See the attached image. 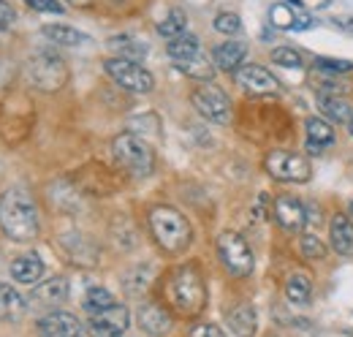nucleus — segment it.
Segmentation results:
<instances>
[{
    "instance_id": "36",
    "label": "nucleus",
    "mask_w": 353,
    "mask_h": 337,
    "mask_svg": "<svg viewBox=\"0 0 353 337\" xmlns=\"http://www.w3.org/2000/svg\"><path fill=\"white\" fill-rule=\"evenodd\" d=\"M272 60L283 68H302V55L296 49H288V46H280L272 52Z\"/></svg>"
},
{
    "instance_id": "14",
    "label": "nucleus",
    "mask_w": 353,
    "mask_h": 337,
    "mask_svg": "<svg viewBox=\"0 0 353 337\" xmlns=\"http://www.w3.org/2000/svg\"><path fill=\"white\" fill-rule=\"evenodd\" d=\"M272 218H274L285 231H302L310 220L307 207H305L296 196H288V193L274 196V202H272Z\"/></svg>"
},
{
    "instance_id": "5",
    "label": "nucleus",
    "mask_w": 353,
    "mask_h": 337,
    "mask_svg": "<svg viewBox=\"0 0 353 337\" xmlns=\"http://www.w3.org/2000/svg\"><path fill=\"white\" fill-rule=\"evenodd\" d=\"M36 123L33 104L25 93H11L0 106V133L8 144H22Z\"/></svg>"
},
{
    "instance_id": "37",
    "label": "nucleus",
    "mask_w": 353,
    "mask_h": 337,
    "mask_svg": "<svg viewBox=\"0 0 353 337\" xmlns=\"http://www.w3.org/2000/svg\"><path fill=\"white\" fill-rule=\"evenodd\" d=\"M25 6L33 11H44V14H63L60 0H25Z\"/></svg>"
},
{
    "instance_id": "2",
    "label": "nucleus",
    "mask_w": 353,
    "mask_h": 337,
    "mask_svg": "<svg viewBox=\"0 0 353 337\" xmlns=\"http://www.w3.org/2000/svg\"><path fill=\"white\" fill-rule=\"evenodd\" d=\"M166 299L172 305V310L193 318L207 307V286H204V275L196 264H182L166 278Z\"/></svg>"
},
{
    "instance_id": "23",
    "label": "nucleus",
    "mask_w": 353,
    "mask_h": 337,
    "mask_svg": "<svg viewBox=\"0 0 353 337\" xmlns=\"http://www.w3.org/2000/svg\"><path fill=\"white\" fill-rule=\"evenodd\" d=\"M305 131H307V150H312V153L315 150L321 153L323 147H329L334 142V128L326 117H307Z\"/></svg>"
},
{
    "instance_id": "22",
    "label": "nucleus",
    "mask_w": 353,
    "mask_h": 337,
    "mask_svg": "<svg viewBox=\"0 0 353 337\" xmlns=\"http://www.w3.org/2000/svg\"><path fill=\"white\" fill-rule=\"evenodd\" d=\"M228 327L236 337H256L259 329V316L253 305H239L228 313Z\"/></svg>"
},
{
    "instance_id": "18",
    "label": "nucleus",
    "mask_w": 353,
    "mask_h": 337,
    "mask_svg": "<svg viewBox=\"0 0 353 337\" xmlns=\"http://www.w3.org/2000/svg\"><path fill=\"white\" fill-rule=\"evenodd\" d=\"M269 17H272V25L283 28V30H307V28H312V17L302 6H294V3H274Z\"/></svg>"
},
{
    "instance_id": "43",
    "label": "nucleus",
    "mask_w": 353,
    "mask_h": 337,
    "mask_svg": "<svg viewBox=\"0 0 353 337\" xmlns=\"http://www.w3.org/2000/svg\"><path fill=\"white\" fill-rule=\"evenodd\" d=\"M351 212H353V204H351Z\"/></svg>"
},
{
    "instance_id": "44",
    "label": "nucleus",
    "mask_w": 353,
    "mask_h": 337,
    "mask_svg": "<svg viewBox=\"0 0 353 337\" xmlns=\"http://www.w3.org/2000/svg\"><path fill=\"white\" fill-rule=\"evenodd\" d=\"M77 337H82V335H77Z\"/></svg>"
},
{
    "instance_id": "19",
    "label": "nucleus",
    "mask_w": 353,
    "mask_h": 337,
    "mask_svg": "<svg viewBox=\"0 0 353 337\" xmlns=\"http://www.w3.org/2000/svg\"><path fill=\"white\" fill-rule=\"evenodd\" d=\"M329 240H332V248L340 253V256H353V220L351 215H343L337 212L329 223Z\"/></svg>"
},
{
    "instance_id": "21",
    "label": "nucleus",
    "mask_w": 353,
    "mask_h": 337,
    "mask_svg": "<svg viewBox=\"0 0 353 337\" xmlns=\"http://www.w3.org/2000/svg\"><path fill=\"white\" fill-rule=\"evenodd\" d=\"M11 275H14L17 283H25V286L39 283L41 275H44V261H41V256H39V253H25V256H19V258L11 264Z\"/></svg>"
},
{
    "instance_id": "13",
    "label": "nucleus",
    "mask_w": 353,
    "mask_h": 337,
    "mask_svg": "<svg viewBox=\"0 0 353 337\" xmlns=\"http://www.w3.org/2000/svg\"><path fill=\"white\" fill-rule=\"evenodd\" d=\"M234 82L236 87H242L248 95H274L277 93V79L266 71L264 66L259 63H248V66H239L234 71Z\"/></svg>"
},
{
    "instance_id": "42",
    "label": "nucleus",
    "mask_w": 353,
    "mask_h": 337,
    "mask_svg": "<svg viewBox=\"0 0 353 337\" xmlns=\"http://www.w3.org/2000/svg\"><path fill=\"white\" fill-rule=\"evenodd\" d=\"M348 131H351V136H353V117H351V123H348Z\"/></svg>"
},
{
    "instance_id": "29",
    "label": "nucleus",
    "mask_w": 353,
    "mask_h": 337,
    "mask_svg": "<svg viewBox=\"0 0 353 337\" xmlns=\"http://www.w3.org/2000/svg\"><path fill=\"white\" fill-rule=\"evenodd\" d=\"M166 52H169V57H172L174 63H185V60L201 55V44H199L196 36L182 33V36H176V39H172V41L166 44Z\"/></svg>"
},
{
    "instance_id": "12",
    "label": "nucleus",
    "mask_w": 353,
    "mask_h": 337,
    "mask_svg": "<svg viewBox=\"0 0 353 337\" xmlns=\"http://www.w3.org/2000/svg\"><path fill=\"white\" fill-rule=\"evenodd\" d=\"M128 321H131L128 307L120 305V302H114L112 307L90 316V324H88L90 337H123L125 329H128Z\"/></svg>"
},
{
    "instance_id": "4",
    "label": "nucleus",
    "mask_w": 353,
    "mask_h": 337,
    "mask_svg": "<svg viewBox=\"0 0 353 337\" xmlns=\"http://www.w3.org/2000/svg\"><path fill=\"white\" fill-rule=\"evenodd\" d=\"M112 158L117 168L128 177H136V180H144L152 174L155 168V153L152 147L136 136V133H120L114 142H112Z\"/></svg>"
},
{
    "instance_id": "25",
    "label": "nucleus",
    "mask_w": 353,
    "mask_h": 337,
    "mask_svg": "<svg viewBox=\"0 0 353 337\" xmlns=\"http://www.w3.org/2000/svg\"><path fill=\"white\" fill-rule=\"evenodd\" d=\"M28 310V302L8 283H0V321H14Z\"/></svg>"
},
{
    "instance_id": "28",
    "label": "nucleus",
    "mask_w": 353,
    "mask_h": 337,
    "mask_svg": "<svg viewBox=\"0 0 353 337\" xmlns=\"http://www.w3.org/2000/svg\"><path fill=\"white\" fill-rule=\"evenodd\" d=\"M174 66L185 77L199 79V82H212V77H215V63H210V57L204 52L190 57V60H185V63H174Z\"/></svg>"
},
{
    "instance_id": "10",
    "label": "nucleus",
    "mask_w": 353,
    "mask_h": 337,
    "mask_svg": "<svg viewBox=\"0 0 353 337\" xmlns=\"http://www.w3.org/2000/svg\"><path fill=\"white\" fill-rule=\"evenodd\" d=\"M218 258L231 278H248L256 264L250 245L234 231H223L218 237Z\"/></svg>"
},
{
    "instance_id": "15",
    "label": "nucleus",
    "mask_w": 353,
    "mask_h": 337,
    "mask_svg": "<svg viewBox=\"0 0 353 337\" xmlns=\"http://www.w3.org/2000/svg\"><path fill=\"white\" fill-rule=\"evenodd\" d=\"M136 318H139V327L152 337L169 335L172 327H174V316H172V310H169L166 305H161V302H147V305H141Z\"/></svg>"
},
{
    "instance_id": "38",
    "label": "nucleus",
    "mask_w": 353,
    "mask_h": 337,
    "mask_svg": "<svg viewBox=\"0 0 353 337\" xmlns=\"http://www.w3.org/2000/svg\"><path fill=\"white\" fill-rule=\"evenodd\" d=\"M190 337H225V335H223L221 327H215V324H199V327L190 329Z\"/></svg>"
},
{
    "instance_id": "17",
    "label": "nucleus",
    "mask_w": 353,
    "mask_h": 337,
    "mask_svg": "<svg viewBox=\"0 0 353 337\" xmlns=\"http://www.w3.org/2000/svg\"><path fill=\"white\" fill-rule=\"evenodd\" d=\"M39 335L41 337H77L82 335V324L77 316L63 313V310H52L39 321Z\"/></svg>"
},
{
    "instance_id": "39",
    "label": "nucleus",
    "mask_w": 353,
    "mask_h": 337,
    "mask_svg": "<svg viewBox=\"0 0 353 337\" xmlns=\"http://www.w3.org/2000/svg\"><path fill=\"white\" fill-rule=\"evenodd\" d=\"M14 19H17V11L6 3V0H0V28H8V25H14Z\"/></svg>"
},
{
    "instance_id": "31",
    "label": "nucleus",
    "mask_w": 353,
    "mask_h": 337,
    "mask_svg": "<svg viewBox=\"0 0 353 337\" xmlns=\"http://www.w3.org/2000/svg\"><path fill=\"white\" fill-rule=\"evenodd\" d=\"M109 46L117 52V57L136 60V63L147 55V46L141 41H136V39H131V36H114V39H109Z\"/></svg>"
},
{
    "instance_id": "24",
    "label": "nucleus",
    "mask_w": 353,
    "mask_h": 337,
    "mask_svg": "<svg viewBox=\"0 0 353 337\" xmlns=\"http://www.w3.org/2000/svg\"><path fill=\"white\" fill-rule=\"evenodd\" d=\"M318 109H321V115H323L326 120H332V123H351V117H353L351 104L343 101L340 95H326V93H321V95H318Z\"/></svg>"
},
{
    "instance_id": "30",
    "label": "nucleus",
    "mask_w": 353,
    "mask_h": 337,
    "mask_svg": "<svg viewBox=\"0 0 353 337\" xmlns=\"http://www.w3.org/2000/svg\"><path fill=\"white\" fill-rule=\"evenodd\" d=\"M185 28H188V17H185L182 8H172V11L158 22V33H161L163 39H169V41L176 39V36H182Z\"/></svg>"
},
{
    "instance_id": "3",
    "label": "nucleus",
    "mask_w": 353,
    "mask_h": 337,
    "mask_svg": "<svg viewBox=\"0 0 353 337\" xmlns=\"http://www.w3.org/2000/svg\"><path fill=\"white\" fill-rule=\"evenodd\" d=\"M150 231H152V240L158 242V248L166 251L169 256L185 253L193 242V229H190L188 218L166 204L150 210Z\"/></svg>"
},
{
    "instance_id": "34",
    "label": "nucleus",
    "mask_w": 353,
    "mask_h": 337,
    "mask_svg": "<svg viewBox=\"0 0 353 337\" xmlns=\"http://www.w3.org/2000/svg\"><path fill=\"white\" fill-rule=\"evenodd\" d=\"M315 68H318V74H334V77H343V74H351L353 71V60L315 57Z\"/></svg>"
},
{
    "instance_id": "11",
    "label": "nucleus",
    "mask_w": 353,
    "mask_h": 337,
    "mask_svg": "<svg viewBox=\"0 0 353 337\" xmlns=\"http://www.w3.org/2000/svg\"><path fill=\"white\" fill-rule=\"evenodd\" d=\"M190 104H193V109H196L204 120H210V123L225 126V123L231 120V98L223 93L218 84L201 82L190 93Z\"/></svg>"
},
{
    "instance_id": "6",
    "label": "nucleus",
    "mask_w": 353,
    "mask_h": 337,
    "mask_svg": "<svg viewBox=\"0 0 353 337\" xmlns=\"http://www.w3.org/2000/svg\"><path fill=\"white\" fill-rule=\"evenodd\" d=\"M25 77H28V82L33 84V87H39V90H44V93H57V90H63L65 82H68V66H65V60L57 55V52H36L30 60H28V66H25Z\"/></svg>"
},
{
    "instance_id": "20",
    "label": "nucleus",
    "mask_w": 353,
    "mask_h": 337,
    "mask_svg": "<svg viewBox=\"0 0 353 337\" xmlns=\"http://www.w3.org/2000/svg\"><path fill=\"white\" fill-rule=\"evenodd\" d=\"M248 57V44L245 41H223L215 46L212 52V63L221 68V71H236Z\"/></svg>"
},
{
    "instance_id": "32",
    "label": "nucleus",
    "mask_w": 353,
    "mask_h": 337,
    "mask_svg": "<svg viewBox=\"0 0 353 337\" xmlns=\"http://www.w3.org/2000/svg\"><path fill=\"white\" fill-rule=\"evenodd\" d=\"M117 299L109 294L106 289H101V286H92L88 289V294L82 299V307H85V313L88 316H95V313H101V310H106V307H112Z\"/></svg>"
},
{
    "instance_id": "35",
    "label": "nucleus",
    "mask_w": 353,
    "mask_h": 337,
    "mask_svg": "<svg viewBox=\"0 0 353 337\" xmlns=\"http://www.w3.org/2000/svg\"><path fill=\"white\" fill-rule=\"evenodd\" d=\"M212 28L223 33V36H236L239 30H242V19H239V14H234V11H223L215 17V22H212Z\"/></svg>"
},
{
    "instance_id": "40",
    "label": "nucleus",
    "mask_w": 353,
    "mask_h": 337,
    "mask_svg": "<svg viewBox=\"0 0 353 337\" xmlns=\"http://www.w3.org/2000/svg\"><path fill=\"white\" fill-rule=\"evenodd\" d=\"M334 22H337L340 30H345V33H351L353 36V17H337Z\"/></svg>"
},
{
    "instance_id": "16",
    "label": "nucleus",
    "mask_w": 353,
    "mask_h": 337,
    "mask_svg": "<svg viewBox=\"0 0 353 337\" xmlns=\"http://www.w3.org/2000/svg\"><path fill=\"white\" fill-rule=\"evenodd\" d=\"M68 299V283H65V278H49L46 283H39L36 289H33V294H30V310H46V313H52V310H57V305H63Z\"/></svg>"
},
{
    "instance_id": "41",
    "label": "nucleus",
    "mask_w": 353,
    "mask_h": 337,
    "mask_svg": "<svg viewBox=\"0 0 353 337\" xmlns=\"http://www.w3.org/2000/svg\"><path fill=\"white\" fill-rule=\"evenodd\" d=\"M68 3H71V6H79V8H85V6H90L92 0H68Z\"/></svg>"
},
{
    "instance_id": "8",
    "label": "nucleus",
    "mask_w": 353,
    "mask_h": 337,
    "mask_svg": "<svg viewBox=\"0 0 353 337\" xmlns=\"http://www.w3.org/2000/svg\"><path fill=\"white\" fill-rule=\"evenodd\" d=\"M103 71L112 82L128 93H139V95H147L152 93L155 87V79L147 68H141L136 60H125V57H109L103 60Z\"/></svg>"
},
{
    "instance_id": "26",
    "label": "nucleus",
    "mask_w": 353,
    "mask_h": 337,
    "mask_svg": "<svg viewBox=\"0 0 353 337\" xmlns=\"http://www.w3.org/2000/svg\"><path fill=\"white\" fill-rule=\"evenodd\" d=\"M41 33L52 44H57V46H82V44H90V36H85L77 28H68V25H44Z\"/></svg>"
},
{
    "instance_id": "9",
    "label": "nucleus",
    "mask_w": 353,
    "mask_h": 337,
    "mask_svg": "<svg viewBox=\"0 0 353 337\" xmlns=\"http://www.w3.org/2000/svg\"><path fill=\"white\" fill-rule=\"evenodd\" d=\"M264 171L277 182H307L312 177V166L302 153L291 150H272L264 158Z\"/></svg>"
},
{
    "instance_id": "27",
    "label": "nucleus",
    "mask_w": 353,
    "mask_h": 337,
    "mask_svg": "<svg viewBox=\"0 0 353 337\" xmlns=\"http://www.w3.org/2000/svg\"><path fill=\"white\" fill-rule=\"evenodd\" d=\"M310 296H312V278L307 272H294L285 280V299L291 305H307Z\"/></svg>"
},
{
    "instance_id": "7",
    "label": "nucleus",
    "mask_w": 353,
    "mask_h": 337,
    "mask_svg": "<svg viewBox=\"0 0 353 337\" xmlns=\"http://www.w3.org/2000/svg\"><path fill=\"white\" fill-rule=\"evenodd\" d=\"M74 185H77L85 196L106 199V196H114V193L125 185V180H123L114 168L106 166V164L90 161V164H85L82 168L74 171Z\"/></svg>"
},
{
    "instance_id": "1",
    "label": "nucleus",
    "mask_w": 353,
    "mask_h": 337,
    "mask_svg": "<svg viewBox=\"0 0 353 337\" xmlns=\"http://www.w3.org/2000/svg\"><path fill=\"white\" fill-rule=\"evenodd\" d=\"M0 229L14 242H30L39 237V210L30 193L11 188L0 199Z\"/></svg>"
},
{
    "instance_id": "33",
    "label": "nucleus",
    "mask_w": 353,
    "mask_h": 337,
    "mask_svg": "<svg viewBox=\"0 0 353 337\" xmlns=\"http://www.w3.org/2000/svg\"><path fill=\"white\" fill-rule=\"evenodd\" d=\"M299 251L307 261H323L326 258V242L318 234H302L299 240Z\"/></svg>"
}]
</instances>
